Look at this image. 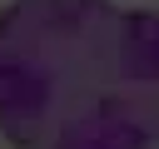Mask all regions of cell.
<instances>
[{
  "label": "cell",
  "instance_id": "6da1fadb",
  "mask_svg": "<svg viewBox=\"0 0 159 149\" xmlns=\"http://www.w3.org/2000/svg\"><path fill=\"white\" fill-rule=\"evenodd\" d=\"M0 134L15 149H144L159 134V20L104 0L10 5Z\"/></svg>",
  "mask_w": 159,
  "mask_h": 149
}]
</instances>
